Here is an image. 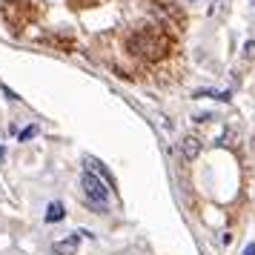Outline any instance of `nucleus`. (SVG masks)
<instances>
[{"mask_svg":"<svg viewBox=\"0 0 255 255\" xmlns=\"http://www.w3.org/2000/svg\"><path fill=\"white\" fill-rule=\"evenodd\" d=\"M81 186H83V195H86V201H89V207L98 209V212H106V204H109V195H112V189L98 178V175H92L89 169H83L81 175Z\"/></svg>","mask_w":255,"mask_h":255,"instance_id":"f257e3e1","label":"nucleus"},{"mask_svg":"<svg viewBox=\"0 0 255 255\" xmlns=\"http://www.w3.org/2000/svg\"><path fill=\"white\" fill-rule=\"evenodd\" d=\"M129 52L132 55H149V58H158L163 55V49H166V40L161 35H155V32H138L135 37H129Z\"/></svg>","mask_w":255,"mask_h":255,"instance_id":"f03ea898","label":"nucleus"},{"mask_svg":"<svg viewBox=\"0 0 255 255\" xmlns=\"http://www.w3.org/2000/svg\"><path fill=\"white\" fill-rule=\"evenodd\" d=\"M86 166H89V172L98 175V178H101L106 186H109V189H115V178H112V172H109V169H106L101 161H95V158H86Z\"/></svg>","mask_w":255,"mask_h":255,"instance_id":"7ed1b4c3","label":"nucleus"},{"mask_svg":"<svg viewBox=\"0 0 255 255\" xmlns=\"http://www.w3.org/2000/svg\"><path fill=\"white\" fill-rule=\"evenodd\" d=\"M78 244H81V235H78V232H72L69 238L58 241L52 250H55V255H78Z\"/></svg>","mask_w":255,"mask_h":255,"instance_id":"20e7f679","label":"nucleus"},{"mask_svg":"<svg viewBox=\"0 0 255 255\" xmlns=\"http://www.w3.org/2000/svg\"><path fill=\"white\" fill-rule=\"evenodd\" d=\"M66 218V207L60 204V201H52L46 207V215H43V221L46 224H60V221Z\"/></svg>","mask_w":255,"mask_h":255,"instance_id":"39448f33","label":"nucleus"},{"mask_svg":"<svg viewBox=\"0 0 255 255\" xmlns=\"http://www.w3.org/2000/svg\"><path fill=\"white\" fill-rule=\"evenodd\" d=\"M198 152H201V138H195V135L184 138V155L186 158H195Z\"/></svg>","mask_w":255,"mask_h":255,"instance_id":"423d86ee","label":"nucleus"},{"mask_svg":"<svg viewBox=\"0 0 255 255\" xmlns=\"http://www.w3.org/2000/svg\"><path fill=\"white\" fill-rule=\"evenodd\" d=\"M37 132H40V129H37V124H29L26 129H20V132H17V140H20V143H26V140L35 138Z\"/></svg>","mask_w":255,"mask_h":255,"instance_id":"0eeeda50","label":"nucleus"},{"mask_svg":"<svg viewBox=\"0 0 255 255\" xmlns=\"http://www.w3.org/2000/svg\"><path fill=\"white\" fill-rule=\"evenodd\" d=\"M244 55H247V58H255V40H250V43L244 46Z\"/></svg>","mask_w":255,"mask_h":255,"instance_id":"6e6552de","label":"nucleus"},{"mask_svg":"<svg viewBox=\"0 0 255 255\" xmlns=\"http://www.w3.org/2000/svg\"><path fill=\"white\" fill-rule=\"evenodd\" d=\"M241 255H255V241H250L247 247H244V253Z\"/></svg>","mask_w":255,"mask_h":255,"instance_id":"1a4fd4ad","label":"nucleus"},{"mask_svg":"<svg viewBox=\"0 0 255 255\" xmlns=\"http://www.w3.org/2000/svg\"><path fill=\"white\" fill-rule=\"evenodd\" d=\"M3 158H6V149H3V146H0V161H3Z\"/></svg>","mask_w":255,"mask_h":255,"instance_id":"9d476101","label":"nucleus"},{"mask_svg":"<svg viewBox=\"0 0 255 255\" xmlns=\"http://www.w3.org/2000/svg\"><path fill=\"white\" fill-rule=\"evenodd\" d=\"M192 3H195V0H192Z\"/></svg>","mask_w":255,"mask_h":255,"instance_id":"9b49d317","label":"nucleus"}]
</instances>
